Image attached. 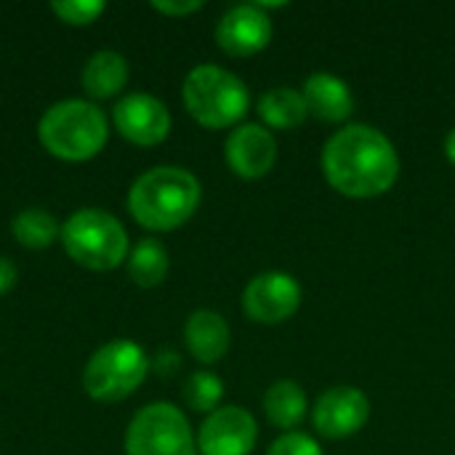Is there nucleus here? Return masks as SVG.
Instances as JSON below:
<instances>
[{"label":"nucleus","mask_w":455,"mask_h":455,"mask_svg":"<svg viewBox=\"0 0 455 455\" xmlns=\"http://www.w3.org/2000/svg\"><path fill=\"white\" fill-rule=\"evenodd\" d=\"M323 173L347 197H376L397 181L400 157L379 128L357 123L336 131L325 141Z\"/></svg>","instance_id":"1"},{"label":"nucleus","mask_w":455,"mask_h":455,"mask_svg":"<svg viewBox=\"0 0 455 455\" xmlns=\"http://www.w3.org/2000/svg\"><path fill=\"white\" fill-rule=\"evenodd\" d=\"M200 205V181L176 165L141 173L128 192L131 216L149 232H171L187 224Z\"/></svg>","instance_id":"2"},{"label":"nucleus","mask_w":455,"mask_h":455,"mask_svg":"<svg viewBox=\"0 0 455 455\" xmlns=\"http://www.w3.org/2000/svg\"><path fill=\"white\" fill-rule=\"evenodd\" d=\"M109 128L104 112L83 99H67L45 109L37 123L40 144L59 160L83 163L96 157L107 144Z\"/></svg>","instance_id":"3"},{"label":"nucleus","mask_w":455,"mask_h":455,"mask_svg":"<svg viewBox=\"0 0 455 455\" xmlns=\"http://www.w3.org/2000/svg\"><path fill=\"white\" fill-rule=\"evenodd\" d=\"M181 96L187 112L211 131L240 123L251 101L245 83L216 64L195 67L184 80Z\"/></svg>","instance_id":"4"},{"label":"nucleus","mask_w":455,"mask_h":455,"mask_svg":"<svg viewBox=\"0 0 455 455\" xmlns=\"http://www.w3.org/2000/svg\"><path fill=\"white\" fill-rule=\"evenodd\" d=\"M61 243L69 259L91 272H109L128 256V232L107 211H75L61 227Z\"/></svg>","instance_id":"5"},{"label":"nucleus","mask_w":455,"mask_h":455,"mask_svg":"<svg viewBox=\"0 0 455 455\" xmlns=\"http://www.w3.org/2000/svg\"><path fill=\"white\" fill-rule=\"evenodd\" d=\"M149 371L144 349L131 339H115L93 352L83 371V389L96 403H120L133 395Z\"/></svg>","instance_id":"6"},{"label":"nucleus","mask_w":455,"mask_h":455,"mask_svg":"<svg viewBox=\"0 0 455 455\" xmlns=\"http://www.w3.org/2000/svg\"><path fill=\"white\" fill-rule=\"evenodd\" d=\"M125 455H197L187 416L171 403L141 408L125 432Z\"/></svg>","instance_id":"7"},{"label":"nucleus","mask_w":455,"mask_h":455,"mask_svg":"<svg viewBox=\"0 0 455 455\" xmlns=\"http://www.w3.org/2000/svg\"><path fill=\"white\" fill-rule=\"evenodd\" d=\"M301 307V285L288 272H261L243 291V309L264 325L285 323Z\"/></svg>","instance_id":"8"},{"label":"nucleus","mask_w":455,"mask_h":455,"mask_svg":"<svg viewBox=\"0 0 455 455\" xmlns=\"http://www.w3.org/2000/svg\"><path fill=\"white\" fill-rule=\"evenodd\" d=\"M259 440L256 419L237 408H216L197 435V451L203 455H251Z\"/></svg>","instance_id":"9"},{"label":"nucleus","mask_w":455,"mask_h":455,"mask_svg":"<svg viewBox=\"0 0 455 455\" xmlns=\"http://www.w3.org/2000/svg\"><path fill=\"white\" fill-rule=\"evenodd\" d=\"M115 128L136 147H155L171 133L168 107L149 93H128L115 104Z\"/></svg>","instance_id":"10"},{"label":"nucleus","mask_w":455,"mask_h":455,"mask_svg":"<svg viewBox=\"0 0 455 455\" xmlns=\"http://www.w3.org/2000/svg\"><path fill=\"white\" fill-rule=\"evenodd\" d=\"M315 427L328 440L357 435L371 419V400L357 387H333L320 395L315 405Z\"/></svg>","instance_id":"11"},{"label":"nucleus","mask_w":455,"mask_h":455,"mask_svg":"<svg viewBox=\"0 0 455 455\" xmlns=\"http://www.w3.org/2000/svg\"><path fill=\"white\" fill-rule=\"evenodd\" d=\"M269 40L272 21L259 3H240L229 8L216 27V43L229 56H253L264 51Z\"/></svg>","instance_id":"12"},{"label":"nucleus","mask_w":455,"mask_h":455,"mask_svg":"<svg viewBox=\"0 0 455 455\" xmlns=\"http://www.w3.org/2000/svg\"><path fill=\"white\" fill-rule=\"evenodd\" d=\"M277 160V141L269 128L245 123L227 139V163L243 179H261Z\"/></svg>","instance_id":"13"},{"label":"nucleus","mask_w":455,"mask_h":455,"mask_svg":"<svg viewBox=\"0 0 455 455\" xmlns=\"http://www.w3.org/2000/svg\"><path fill=\"white\" fill-rule=\"evenodd\" d=\"M301 96L307 101V109L325 123H344L355 109L349 85L339 75H331V72L309 75L304 80Z\"/></svg>","instance_id":"14"},{"label":"nucleus","mask_w":455,"mask_h":455,"mask_svg":"<svg viewBox=\"0 0 455 455\" xmlns=\"http://www.w3.org/2000/svg\"><path fill=\"white\" fill-rule=\"evenodd\" d=\"M229 339H232V333H229L227 320L213 309L192 312L187 325H184V341H187L192 357L205 363V365L219 363L227 355Z\"/></svg>","instance_id":"15"},{"label":"nucleus","mask_w":455,"mask_h":455,"mask_svg":"<svg viewBox=\"0 0 455 455\" xmlns=\"http://www.w3.org/2000/svg\"><path fill=\"white\" fill-rule=\"evenodd\" d=\"M128 83V61L117 51H99L83 69V88L93 99H109Z\"/></svg>","instance_id":"16"},{"label":"nucleus","mask_w":455,"mask_h":455,"mask_svg":"<svg viewBox=\"0 0 455 455\" xmlns=\"http://www.w3.org/2000/svg\"><path fill=\"white\" fill-rule=\"evenodd\" d=\"M259 115L269 128L293 131L307 120L309 109H307V101H304L301 91L277 85V88H269L259 99Z\"/></svg>","instance_id":"17"},{"label":"nucleus","mask_w":455,"mask_h":455,"mask_svg":"<svg viewBox=\"0 0 455 455\" xmlns=\"http://www.w3.org/2000/svg\"><path fill=\"white\" fill-rule=\"evenodd\" d=\"M264 411L272 427L291 432L307 416V392L291 379L275 381L264 395Z\"/></svg>","instance_id":"18"},{"label":"nucleus","mask_w":455,"mask_h":455,"mask_svg":"<svg viewBox=\"0 0 455 455\" xmlns=\"http://www.w3.org/2000/svg\"><path fill=\"white\" fill-rule=\"evenodd\" d=\"M168 251L160 240L144 237L128 256V275L141 288H155L168 277Z\"/></svg>","instance_id":"19"},{"label":"nucleus","mask_w":455,"mask_h":455,"mask_svg":"<svg viewBox=\"0 0 455 455\" xmlns=\"http://www.w3.org/2000/svg\"><path fill=\"white\" fill-rule=\"evenodd\" d=\"M11 235L19 245L29 251H43L59 237V221L43 208H27L13 216Z\"/></svg>","instance_id":"20"},{"label":"nucleus","mask_w":455,"mask_h":455,"mask_svg":"<svg viewBox=\"0 0 455 455\" xmlns=\"http://www.w3.org/2000/svg\"><path fill=\"white\" fill-rule=\"evenodd\" d=\"M221 397H224V384L211 371L192 373L189 381H187V387H184V400L197 413H213Z\"/></svg>","instance_id":"21"},{"label":"nucleus","mask_w":455,"mask_h":455,"mask_svg":"<svg viewBox=\"0 0 455 455\" xmlns=\"http://www.w3.org/2000/svg\"><path fill=\"white\" fill-rule=\"evenodd\" d=\"M51 11L72 27H85V24H93L107 11V3H101V0H53Z\"/></svg>","instance_id":"22"},{"label":"nucleus","mask_w":455,"mask_h":455,"mask_svg":"<svg viewBox=\"0 0 455 455\" xmlns=\"http://www.w3.org/2000/svg\"><path fill=\"white\" fill-rule=\"evenodd\" d=\"M267 455H325L323 448L304 432H285L280 440L272 443Z\"/></svg>","instance_id":"23"},{"label":"nucleus","mask_w":455,"mask_h":455,"mask_svg":"<svg viewBox=\"0 0 455 455\" xmlns=\"http://www.w3.org/2000/svg\"><path fill=\"white\" fill-rule=\"evenodd\" d=\"M152 8L165 16H189L203 8V0H152Z\"/></svg>","instance_id":"24"},{"label":"nucleus","mask_w":455,"mask_h":455,"mask_svg":"<svg viewBox=\"0 0 455 455\" xmlns=\"http://www.w3.org/2000/svg\"><path fill=\"white\" fill-rule=\"evenodd\" d=\"M16 285V267L0 256V296H5Z\"/></svg>","instance_id":"25"},{"label":"nucleus","mask_w":455,"mask_h":455,"mask_svg":"<svg viewBox=\"0 0 455 455\" xmlns=\"http://www.w3.org/2000/svg\"><path fill=\"white\" fill-rule=\"evenodd\" d=\"M445 155H448V160L455 165V128L448 133V139H445Z\"/></svg>","instance_id":"26"}]
</instances>
